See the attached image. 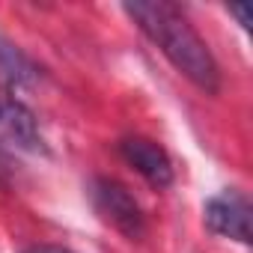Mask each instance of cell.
I'll list each match as a JSON object with an SVG mask.
<instances>
[{
  "label": "cell",
  "instance_id": "1",
  "mask_svg": "<svg viewBox=\"0 0 253 253\" xmlns=\"http://www.w3.org/2000/svg\"><path fill=\"white\" fill-rule=\"evenodd\" d=\"M125 12L134 18V24L149 36L155 48H161V54L176 66V72H182L194 86H200L209 95L220 92L217 60L173 3H164V0H158V3H125Z\"/></svg>",
  "mask_w": 253,
  "mask_h": 253
},
{
  "label": "cell",
  "instance_id": "2",
  "mask_svg": "<svg viewBox=\"0 0 253 253\" xmlns=\"http://www.w3.org/2000/svg\"><path fill=\"white\" fill-rule=\"evenodd\" d=\"M92 206L101 214L104 223H110L113 229H119L125 238L140 241L146 235V217L137 206V200L131 197V191L116 179H95L92 182Z\"/></svg>",
  "mask_w": 253,
  "mask_h": 253
},
{
  "label": "cell",
  "instance_id": "3",
  "mask_svg": "<svg viewBox=\"0 0 253 253\" xmlns=\"http://www.w3.org/2000/svg\"><path fill=\"white\" fill-rule=\"evenodd\" d=\"M206 226L214 235L250 241V203L241 191H223L206 203Z\"/></svg>",
  "mask_w": 253,
  "mask_h": 253
},
{
  "label": "cell",
  "instance_id": "4",
  "mask_svg": "<svg viewBox=\"0 0 253 253\" xmlns=\"http://www.w3.org/2000/svg\"><path fill=\"white\" fill-rule=\"evenodd\" d=\"M122 158L128 161L152 188H170L173 185V161L167 155V149L149 137H125L119 143Z\"/></svg>",
  "mask_w": 253,
  "mask_h": 253
},
{
  "label": "cell",
  "instance_id": "5",
  "mask_svg": "<svg viewBox=\"0 0 253 253\" xmlns=\"http://www.w3.org/2000/svg\"><path fill=\"white\" fill-rule=\"evenodd\" d=\"M0 143L36 152L42 149V134L36 116L15 98H0Z\"/></svg>",
  "mask_w": 253,
  "mask_h": 253
},
{
  "label": "cell",
  "instance_id": "6",
  "mask_svg": "<svg viewBox=\"0 0 253 253\" xmlns=\"http://www.w3.org/2000/svg\"><path fill=\"white\" fill-rule=\"evenodd\" d=\"M39 69L6 39H0V81L9 86H30L36 84Z\"/></svg>",
  "mask_w": 253,
  "mask_h": 253
},
{
  "label": "cell",
  "instance_id": "7",
  "mask_svg": "<svg viewBox=\"0 0 253 253\" xmlns=\"http://www.w3.org/2000/svg\"><path fill=\"white\" fill-rule=\"evenodd\" d=\"M229 12H232V15H235V18H238V21H241V24H244V27H247V24H250V21H247V9H244V6H232V9H229Z\"/></svg>",
  "mask_w": 253,
  "mask_h": 253
},
{
  "label": "cell",
  "instance_id": "8",
  "mask_svg": "<svg viewBox=\"0 0 253 253\" xmlns=\"http://www.w3.org/2000/svg\"><path fill=\"white\" fill-rule=\"evenodd\" d=\"M33 253H72V250H63V247H39Z\"/></svg>",
  "mask_w": 253,
  "mask_h": 253
}]
</instances>
